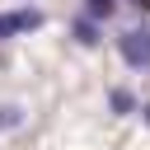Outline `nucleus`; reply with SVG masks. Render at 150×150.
<instances>
[{"label":"nucleus","instance_id":"f257e3e1","mask_svg":"<svg viewBox=\"0 0 150 150\" xmlns=\"http://www.w3.org/2000/svg\"><path fill=\"white\" fill-rule=\"evenodd\" d=\"M117 56L131 70H150V23H136V28L117 33Z\"/></svg>","mask_w":150,"mask_h":150},{"label":"nucleus","instance_id":"f03ea898","mask_svg":"<svg viewBox=\"0 0 150 150\" xmlns=\"http://www.w3.org/2000/svg\"><path fill=\"white\" fill-rule=\"evenodd\" d=\"M47 19H42V9H33V5H19V9H0V42H9V38H19V33H38Z\"/></svg>","mask_w":150,"mask_h":150},{"label":"nucleus","instance_id":"7ed1b4c3","mask_svg":"<svg viewBox=\"0 0 150 150\" xmlns=\"http://www.w3.org/2000/svg\"><path fill=\"white\" fill-rule=\"evenodd\" d=\"M70 38H75L80 47H98V42H103V28H98V19L75 14V19H70Z\"/></svg>","mask_w":150,"mask_h":150},{"label":"nucleus","instance_id":"20e7f679","mask_svg":"<svg viewBox=\"0 0 150 150\" xmlns=\"http://www.w3.org/2000/svg\"><path fill=\"white\" fill-rule=\"evenodd\" d=\"M108 108H112L117 117H131V112H141L136 94H131V89H122V84H117V89H108Z\"/></svg>","mask_w":150,"mask_h":150},{"label":"nucleus","instance_id":"39448f33","mask_svg":"<svg viewBox=\"0 0 150 150\" xmlns=\"http://www.w3.org/2000/svg\"><path fill=\"white\" fill-rule=\"evenodd\" d=\"M23 117H28V112H23L19 103H0V131H19Z\"/></svg>","mask_w":150,"mask_h":150},{"label":"nucleus","instance_id":"423d86ee","mask_svg":"<svg viewBox=\"0 0 150 150\" xmlns=\"http://www.w3.org/2000/svg\"><path fill=\"white\" fill-rule=\"evenodd\" d=\"M84 14L103 23V19H112V14H117V0H84Z\"/></svg>","mask_w":150,"mask_h":150},{"label":"nucleus","instance_id":"0eeeda50","mask_svg":"<svg viewBox=\"0 0 150 150\" xmlns=\"http://www.w3.org/2000/svg\"><path fill=\"white\" fill-rule=\"evenodd\" d=\"M127 5H136L141 14H150V0H127Z\"/></svg>","mask_w":150,"mask_h":150},{"label":"nucleus","instance_id":"6e6552de","mask_svg":"<svg viewBox=\"0 0 150 150\" xmlns=\"http://www.w3.org/2000/svg\"><path fill=\"white\" fill-rule=\"evenodd\" d=\"M141 117H145V127H150V103H145V108H141Z\"/></svg>","mask_w":150,"mask_h":150}]
</instances>
